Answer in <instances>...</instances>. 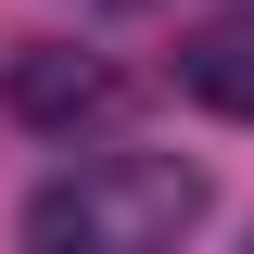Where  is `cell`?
Listing matches in <instances>:
<instances>
[{"instance_id": "cell-1", "label": "cell", "mask_w": 254, "mask_h": 254, "mask_svg": "<svg viewBox=\"0 0 254 254\" xmlns=\"http://www.w3.org/2000/svg\"><path fill=\"white\" fill-rule=\"evenodd\" d=\"M178 229H203V165L178 153H102L26 203L38 254H165Z\"/></svg>"}, {"instance_id": "cell-2", "label": "cell", "mask_w": 254, "mask_h": 254, "mask_svg": "<svg viewBox=\"0 0 254 254\" xmlns=\"http://www.w3.org/2000/svg\"><path fill=\"white\" fill-rule=\"evenodd\" d=\"M0 102L26 127H102V115H127V64L76 51V38H26V51L0 64Z\"/></svg>"}, {"instance_id": "cell-3", "label": "cell", "mask_w": 254, "mask_h": 254, "mask_svg": "<svg viewBox=\"0 0 254 254\" xmlns=\"http://www.w3.org/2000/svg\"><path fill=\"white\" fill-rule=\"evenodd\" d=\"M178 89L254 127V13H216V26H190V38H178Z\"/></svg>"}]
</instances>
